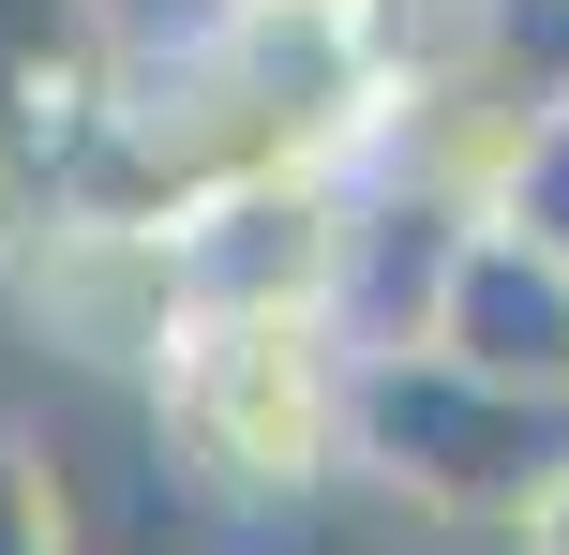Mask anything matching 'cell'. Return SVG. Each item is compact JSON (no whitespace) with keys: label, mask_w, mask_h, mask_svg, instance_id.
I'll return each mask as SVG.
<instances>
[{"label":"cell","mask_w":569,"mask_h":555,"mask_svg":"<svg viewBox=\"0 0 569 555\" xmlns=\"http://www.w3.org/2000/svg\"><path fill=\"white\" fill-rule=\"evenodd\" d=\"M510 541H525V555H569V466L540 480V496H525V526H510Z\"/></svg>","instance_id":"cell-11"},{"label":"cell","mask_w":569,"mask_h":555,"mask_svg":"<svg viewBox=\"0 0 569 555\" xmlns=\"http://www.w3.org/2000/svg\"><path fill=\"white\" fill-rule=\"evenodd\" d=\"M569 466V390L480 376L435 330L360 346V406H345V480L435 511V526H525V496Z\"/></svg>","instance_id":"cell-3"},{"label":"cell","mask_w":569,"mask_h":555,"mask_svg":"<svg viewBox=\"0 0 569 555\" xmlns=\"http://www.w3.org/2000/svg\"><path fill=\"white\" fill-rule=\"evenodd\" d=\"M0 555H60V480L30 466L16 420H0Z\"/></svg>","instance_id":"cell-9"},{"label":"cell","mask_w":569,"mask_h":555,"mask_svg":"<svg viewBox=\"0 0 569 555\" xmlns=\"http://www.w3.org/2000/svg\"><path fill=\"white\" fill-rule=\"evenodd\" d=\"M0 300H16L76 376H150V346L196 316L166 210H120V196H46L16 226V256H0Z\"/></svg>","instance_id":"cell-4"},{"label":"cell","mask_w":569,"mask_h":555,"mask_svg":"<svg viewBox=\"0 0 569 555\" xmlns=\"http://www.w3.org/2000/svg\"><path fill=\"white\" fill-rule=\"evenodd\" d=\"M120 0H0V120H16V150L60 180V150L90 136V106H106V60H120Z\"/></svg>","instance_id":"cell-7"},{"label":"cell","mask_w":569,"mask_h":555,"mask_svg":"<svg viewBox=\"0 0 569 555\" xmlns=\"http://www.w3.org/2000/svg\"><path fill=\"white\" fill-rule=\"evenodd\" d=\"M420 330L480 376H525V390H569V240L510 226V210H465L450 256H435V300Z\"/></svg>","instance_id":"cell-6"},{"label":"cell","mask_w":569,"mask_h":555,"mask_svg":"<svg viewBox=\"0 0 569 555\" xmlns=\"http://www.w3.org/2000/svg\"><path fill=\"white\" fill-rule=\"evenodd\" d=\"M480 210H510V226H540V240H569V106H540V136L510 150V180H495Z\"/></svg>","instance_id":"cell-8"},{"label":"cell","mask_w":569,"mask_h":555,"mask_svg":"<svg viewBox=\"0 0 569 555\" xmlns=\"http://www.w3.org/2000/svg\"><path fill=\"white\" fill-rule=\"evenodd\" d=\"M150 450L226 511H300L345 480V406H360V330L315 300H196L136 376Z\"/></svg>","instance_id":"cell-2"},{"label":"cell","mask_w":569,"mask_h":555,"mask_svg":"<svg viewBox=\"0 0 569 555\" xmlns=\"http://www.w3.org/2000/svg\"><path fill=\"white\" fill-rule=\"evenodd\" d=\"M30 210H46V166H30V150H16V120H0V256H16V226H30Z\"/></svg>","instance_id":"cell-10"},{"label":"cell","mask_w":569,"mask_h":555,"mask_svg":"<svg viewBox=\"0 0 569 555\" xmlns=\"http://www.w3.org/2000/svg\"><path fill=\"white\" fill-rule=\"evenodd\" d=\"M375 46L360 0H180L166 30H120L106 106L60 150L46 196H120L180 210L256 166H360L375 150Z\"/></svg>","instance_id":"cell-1"},{"label":"cell","mask_w":569,"mask_h":555,"mask_svg":"<svg viewBox=\"0 0 569 555\" xmlns=\"http://www.w3.org/2000/svg\"><path fill=\"white\" fill-rule=\"evenodd\" d=\"M180 240V300H315L345 316V270H360V166H256L210 180L166 210Z\"/></svg>","instance_id":"cell-5"}]
</instances>
